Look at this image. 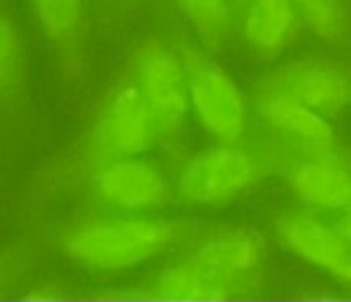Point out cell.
<instances>
[{
	"instance_id": "obj_1",
	"label": "cell",
	"mask_w": 351,
	"mask_h": 302,
	"mask_svg": "<svg viewBox=\"0 0 351 302\" xmlns=\"http://www.w3.org/2000/svg\"><path fill=\"white\" fill-rule=\"evenodd\" d=\"M184 232L167 220L122 213L79 225L64 244L69 259L98 271H125L141 266L177 246Z\"/></svg>"
},
{
	"instance_id": "obj_2",
	"label": "cell",
	"mask_w": 351,
	"mask_h": 302,
	"mask_svg": "<svg viewBox=\"0 0 351 302\" xmlns=\"http://www.w3.org/2000/svg\"><path fill=\"white\" fill-rule=\"evenodd\" d=\"M191 110L208 136L221 144H235L247 130L249 103L239 82L218 62L195 48L182 55Z\"/></svg>"
},
{
	"instance_id": "obj_3",
	"label": "cell",
	"mask_w": 351,
	"mask_h": 302,
	"mask_svg": "<svg viewBox=\"0 0 351 302\" xmlns=\"http://www.w3.org/2000/svg\"><path fill=\"white\" fill-rule=\"evenodd\" d=\"M132 71L153 117L156 137L178 136L191 110L184 60L165 43L147 40L134 51Z\"/></svg>"
},
{
	"instance_id": "obj_4",
	"label": "cell",
	"mask_w": 351,
	"mask_h": 302,
	"mask_svg": "<svg viewBox=\"0 0 351 302\" xmlns=\"http://www.w3.org/2000/svg\"><path fill=\"white\" fill-rule=\"evenodd\" d=\"M257 181L252 154L235 144H221L189 158L178 175V194L192 205H218L237 198Z\"/></svg>"
},
{
	"instance_id": "obj_5",
	"label": "cell",
	"mask_w": 351,
	"mask_h": 302,
	"mask_svg": "<svg viewBox=\"0 0 351 302\" xmlns=\"http://www.w3.org/2000/svg\"><path fill=\"white\" fill-rule=\"evenodd\" d=\"M156 139L153 117L136 82L113 89L93 127L95 146L108 158L139 156Z\"/></svg>"
},
{
	"instance_id": "obj_6",
	"label": "cell",
	"mask_w": 351,
	"mask_h": 302,
	"mask_svg": "<svg viewBox=\"0 0 351 302\" xmlns=\"http://www.w3.org/2000/svg\"><path fill=\"white\" fill-rule=\"evenodd\" d=\"M96 196L120 213H146L163 208L170 196L163 172L137 156L108 158L93 175Z\"/></svg>"
},
{
	"instance_id": "obj_7",
	"label": "cell",
	"mask_w": 351,
	"mask_h": 302,
	"mask_svg": "<svg viewBox=\"0 0 351 302\" xmlns=\"http://www.w3.org/2000/svg\"><path fill=\"white\" fill-rule=\"evenodd\" d=\"M281 246L304 263L351 283V244L335 225L308 211L287 213L276 223Z\"/></svg>"
},
{
	"instance_id": "obj_8",
	"label": "cell",
	"mask_w": 351,
	"mask_h": 302,
	"mask_svg": "<svg viewBox=\"0 0 351 302\" xmlns=\"http://www.w3.org/2000/svg\"><path fill=\"white\" fill-rule=\"evenodd\" d=\"M257 113L267 126L297 143L307 156L336 153L338 134L331 119L288 93L274 89L264 96Z\"/></svg>"
},
{
	"instance_id": "obj_9",
	"label": "cell",
	"mask_w": 351,
	"mask_h": 302,
	"mask_svg": "<svg viewBox=\"0 0 351 302\" xmlns=\"http://www.w3.org/2000/svg\"><path fill=\"white\" fill-rule=\"evenodd\" d=\"M304 105L332 119L345 110L351 98V84L345 72L319 58H298L278 74V88Z\"/></svg>"
},
{
	"instance_id": "obj_10",
	"label": "cell",
	"mask_w": 351,
	"mask_h": 302,
	"mask_svg": "<svg viewBox=\"0 0 351 302\" xmlns=\"http://www.w3.org/2000/svg\"><path fill=\"white\" fill-rule=\"evenodd\" d=\"M288 181L311 211L341 213L351 208V165L338 153L307 156L290 172Z\"/></svg>"
},
{
	"instance_id": "obj_11",
	"label": "cell",
	"mask_w": 351,
	"mask_h": 302,
	"mask_svg": "<svg viewBox=\"0 0 351 302\" xmlns=\"http://www.w3.org/2000/svg\"><path fill=\"white\" fill-rule=\"evenodd\" d=\"M239 9L243 41L259 55L287 50L304 26L293 0H243Z\"/></svg>"
},
{
	"instance_id": "obj_12",
	"label": "cell",
	"mask_w": 351,
	"mask_h": 302,
	"mask_svg": "<svg viewBox=\"0 0 351 302\" xmlns=\"http://www.w3.org/2000/svg\"><path fill=\"white\" fill-rule=\"evenodd\" d=\"M243 281L201 259L194 253L156 271L151 287L170 295H219L243 287Z\"/></svg>"
},
{
	"instance_id": "obj_13",
	"label": "cell",
	"mask_w": 351,
	"mask_h": 302,
	"mask_svg": "<svg viewBox=\"0 0 351 302\" xmlns=\"http://www.w3.org/2000/svg\"><path fill=\"white\" fill-rule=\"evenodd\" d=\"M192 253L239 278L243 283L245 278H250L259 271L266 257L264 240L259 233L245 229L216 233L215 237L199 244Z\"/></svg>"
},
{
	"instance_id": "obj_14",
	"label": "cell",
	"mask_w": 351,
	"mask_h": 302,
	"mask_svg": "<svg viewBox=\"0 0 351 302\" xmlns=\"http://www.w3.org/2000/svg\"><path fill=\"white\" fill-rule=\"evenodd\" d=\"M178 14L204 47L221 48L235 26L237 0H173Z\"/></svg>"
},
{
	"instance_id": "obj_15",
	"label": "cell",
	"mask_w": 351,
	"mask_h": 302,
	"mask_svg": "<svg viewBox=\"0 0 351 302\" xmlns=\"http://www.w3.org/2000/svg\"><path fill=\"white\" fill-rule=\"evenodd\" d=\"M38 26L55 41L69 40L84 17V0H27Z\"/></svg>"
},
{
	"instance_id": "obj_16",
	"label": "cell",
	"mask_w": 351,
	"mask_h": 302,
	"mask_svg": "<svg viewBox=\"0 0 351 302\" xmlns=\"http://www.w3.org/2000/svg\"><path fill=\"white\" fill-rule=\"evenodd\" d=\"M304 26L324 40H339L346 31L345 0H293Z\"/></svg>"
},
{
	"instance_id": "obj_17",
	"label": "cell",
	"mask_w": 351,
	"mask_h": 302,
	"mask_svg": "<svg viewBox=\"0 0 351 302\" xmlns=\"http://www.w3.org/2000/svg\"><path fill=\"white\" fill-rule=\"evenodd\" d=\"M21 36L14 21L0 12V91L9 88L19 72Z\"/></svg>"
},
{
	"instance_id": "obj_18",
	"label": "cell",
	"mask_w": 351,
	"mask_h": 302,
	"mask_svg": "<svg viewBox=\"0 0 351 302\" xmlns=\"http://www.w3.org/2000/svg\"><path fill=\"white\" fill-rule=\"evenodd\" d=\"M335 226L339 230V232H341V235L351 244V208L338 213V220L335 222Z\"/></svg>"
},
{
	"instance_id": "obj_19",
	"label": "cell",
	"mask_w": 351,
	"mask_h": 302,
	"mask_svg": "<svg viewBox=\"0 0 351 302\" xmlns=\"http://www.w3.org/2000/svg\"><path fill=\"white\" fill-rule=\"evenodd\" d=\"M237 2H239V5H240V3H242V2H243V0H237Z\"/></svg>"
}]
</instances>
